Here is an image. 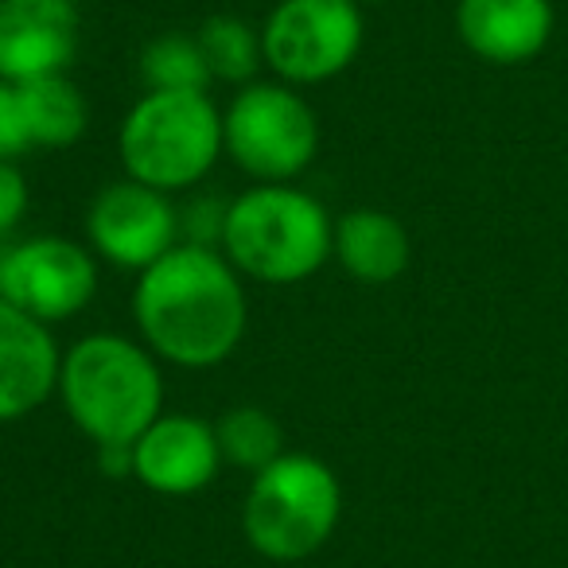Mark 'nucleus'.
Returning <instances> with one entry per match:
<instances>
[{"instance_id":"f257e3e1","label":"nucleus","mask_w":568,"mask_h":568,"mask_svg":"<svg viewBox=\"0 0 568 568\" xmlns=\"http://www.w3.org/2000/svg\"><path fill=\"white\" fill-rule=\"evenodd\" d=\"M133 316L160 358L206 371L226 363L242 343L245 293L219 253L183 242L141 273Z\"/></svg>"},{"instance_id":"f03ea898","label":"nucleus","mask_w":568,"mask_h":568,"mask_svg":"<svg viewBox=\"0 0 568 568\" xmlns=\"http://www.w3.org/2000/svg\"><path fill=\"white\" fill-rule=\"evenodd\" d=\"M59 394L94 444H136L160 417L164 382L144 347L121 335H87L63 355Z\"/></svg>"},{"instance_id":"7ed1b4c3","label":"nucleus","mask_w":568,"mask_h":568,"mask_svg":"<svg viewBox=\"0 0 568 568\" xmlns=\"http://www.w3.org/2000/svg\"><path fill=\"white\" fill-rule=\"evenodd\" d=\"M222 250L253 281L296 284L335 253V222L308 191L261 183L230 203Z\"/></svg>"},{"instance_id":"20e7f679","label":"nucleus","mask_w":568,"mask_h":568,"mask_svg":"<svg viewBox=\"0 0 568 568\" xmlns=\"http://www.w3.org/2000/svg\"><path fill=\"white\" fill-rule=\"evenodd\" d=\"M343 514L335 471L316 456H281L261 467L242 506L245 541L268 560H304L327 545Z\"/></svg>"},{"instance_id":"39448f33","label":"nucleus","mask_w":568,"mask_h":568,"mask_svg":"<svg viewBox=\"0 0 568 568\" xmlns=\"http://www.w3.org/2000/svg\"><path fill=\"white\" fill-rule=\"evenodd\" d=\"M121 160L129 180L156 191L195 187L222 152V113L206 94H149L121 125Z\"/></svg>"},{"instance_id":"423d86ee","label":"nucleus","mask_w":568,"mask_h":568,"mask_svg":"<svg viewBox=\"0 0 568 568\" xmlns=\"http://www.w3.org/2000/svg\"><path fill=\"white\" fill-rule=\"evenodd\" d=\"M222 149L242 172L284 183L316 160L320 125L301 94L288 87H245L222 118Z\"/></svg>"},{"instance_id":"0eeeda50","label":"nucleus","mask_w":568,"mask_h":568,"mask_svg":"<svg viewBox=\"0 0 568 568\" xmlns=\"http://www.w3.org/2000/svg\"><path fill=\"white\" fill-rule=\"evenodd\" d=\"M261 48L281 79L316 87L355 63L363 12L355 0H281L261 32Z\"/></svg>"},{"instance_id":"6e6552de","label":"nucleus","mask_w":568,"mask_h":568,"mask_svg":"<svg viewBox=\"0 0 568 568\" xmlns=\"http://www.w3.org/2000/svg\"><path fill=\"white\" fill-rule=\"evenodd\" d=\"M98 293V265L71 237H28L4 250L0 296L40 324L74 320Z\"/></svg>"},{"instance_id":"1a4fd4ad","label":"nucleus","mask_w":568,"mask_h":568,"mask_svg":"<svg viewBox=\"0 0 568 568\" xmlns=\"http://www.w3.org/2000/svg\"><path fill=\"white\" fill-rule=\"evenodd\" d=\"M87 234L90 245L110 265L144 273L168 250L180 245L175 242L180 237V214L168 203L164 191L125 180L98 191V199L90 203L87 214Z\"/></svg>"},{"instance_id":"9d476101","label":"nucleus","mask_w":568,"mask_h":568,"mask_svg":"<svg viewBox=\"0 0 568 568\" xmlns=\"http://www.w3.org/2000/svg\"><path fill=\"white\" fill-rule=\"evenodd\" d=\"M74 0H0V82L63 74L79 51Z\"/></svg>"},{"instance_id":"9b49d317","label":"nucleus","mask_w":568,"mask_h":568,"mask_svg":"<svg viewBox=\"0 0 568 568\" xmlns=\"http://www.w3.org/2000/svg\"><path fill=\"white\" fill-rule=\"evenodd\" d=\"M136 479L156 495H199L219 475L222 452L214 425L199 417H156L133 444Z\"/></svg>"},{"instance_id":"f8f14e48","label":"nucleus","mask_w":568,"mask_h":568,"mask_svg":"<svg viewBox=\"0 0 568 568\" xmlns=\"http://www.w3.org/2000/svg\"><path fill=\"white\" fill-rule=\"evenodd\" d=\"M59 366L48 324L0 296V425L40 409L55 394Z\"/></svg>"},{"instance_id":"ddd939ff","label":"nucleus","mask_w":568,"mask_h":568,"mask_svg":"<svg viewBox=\"0 0 568 568\" xmlns=\"http://www.w3.org/2000/svg\"><path fill=\"white\" fill-rule=\"evenodd\" d=\"M456 28L467 51L498 67L534 59L552 36L549 0H459Z\"/></svg>"},{"instance_id":"4468645a","label":"nucleus","mask_w":568,"mask_h":568,"mask_svg":"<svg viewBox=\"0 0 568 568\" xmlns=\"http://www.w3.org/2000/svg\"><path fill=\"white\" fill-rule=\"evenodd\" d=\"M335 257L355 281L389 284L409 268L413 245L405 226L389 211H347L335 226Z\"/></svg>"},{"instance_id":"2eb2a0df","label":"nucleus","mask_w":568,"mask_h":568,"mask_svg":"<svg viewBox=\"0 0 568 568\" xmlns=\"http://www.w3.org/2000/svg\"><path fill=\"white\" fill-rule=\"evenodd\" d=\"M17 102L32 149H71L87 133L90 105L67 74H40V79L17 82Z\"/></svg>"},{"instance_id":"dca6fc26","label":"nucleus","mask_w":568,"mask_h":568,"mask_svg":"<svg viewBox=\"0 0 568 568\" xmlns=\"http://www.w3.org/2000/svg\"><path fill=\"white\" fill-rule=\"evenodd\" d=\"M141 79L156 94H206L211 67L195 36L168 32L141 51Z\"/></svg>"},{"instance_id":"f3484780","label":"nucleus","mask_w":568,"mask_h":568,"mask_svg":"<svg viewBox=\"0 0 568 568\" xmlns=\"http://www.w3.org/2000/svg\"><path fill=\"white\" fill-rule=\"evenodd\" d=\"M214 436H219L222 459L234 467H245V471H253V475L284 456L281 425H276L265 409H257V405H237V409H230L226 417L214 425Z\"/></svg>"},{"instance_id":"a211bd4d","label":"nucleus","mask_w":568,"mask_h":568,"mask_svg":"<svg viewBox=\"0 0 568 568\" xmlns=\"http://www.w3.org/2000/svg\"><path fill=\"white\" fill-rule=\"evenodd\" d=\"M195 40H199V48H203L206 67H211V79H222V82H250L253 74H257L261 59H265L261 36L234 17L206 20Z\"/></svg>"},{"instance_id":"6ab92c4d","label":"nucleus","mask_w":568,"mask_h":568,"mask_svg":"<svg viewBox=\"0 0 568 568\" xmlns=\"http://www.w3.org/2000/svg\"><path fill=\"white\" fill-rule=\"evenodd\" d=\"M226 214H230V203H222V199H195V203L183 206L180 230L187 234V245H203V250L222 245Z\"/></svg>"},{"instance_id":"aec40b11","label":"nucleus","mask_w":568,"mask_h":568,"mask_svg":"<svg viewBox=\"0 0 568 568\" xmlns=\"http://www.w3.org/2000/svg\"><path fill=\"white\" fill-rule=\"evenodd\" d=\"M32 152L24 118H20L17 82H0V160H17Z\"/></svg>"},{"instance_id":"412c9836","label":"nucleus","mask_w":568,"mask_h":568,"mask_svg":"<svg viewBox=\"0 0 568 568\" xmlns=\"http://www.w3.org/2000/svg\"><path fill=\"white\" fill-rule=\"evenodd\" d=\"M28 211V180L12 160H0V237L17 230Z\"/></svg>"},{"instance_id":"4be33fe9","label":"nucleus","mask_w":568,"mask_h":568,"mask_svg":"<svg viewBox=\"0 0 568 568\" xmlns=\"http://www.w3.org/2000/svg\"><path fill=\"white\" fill-rule=\"evenodd\" d=\"M98 467L110 479H125L136 471V452L133 444H98Z\"/></svg>"},{"instance_id":"5701e85b","label":"nucleus","mask_w":568,"mask_h":568,"mask_svg":"<svg viewBox=\"0 0 568 568\" xmlns=\"http://www.w3.org/2000/svg\"><path fill=\"white\" fill-rule=\"evenodd\" d=\"M366 4H382V0H366Z\"/></svg>"}]
</instances>
